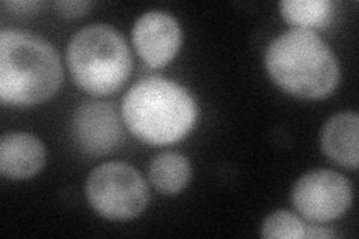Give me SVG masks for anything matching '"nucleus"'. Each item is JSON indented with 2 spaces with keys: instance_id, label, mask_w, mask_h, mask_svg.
<instances>
[{
  "instance_id": "obj_5",
  "label": "nucleus",
  "mask_w": 359,
  "mask_h": 239,
  "mask_svg": "<svg viewBox=\"0 0 359 239\" xmlns=\"http://www.w3.org/2000/svg\"><path fill=\"white\" fill-rule=\"evenodd\" d=\"M86 195L99 215L114 221L138 217L150 200L145 179L125 162H108L93 169L87 178Z\"/></svg>"
},
{
  "instance_id": "obj_3",
  "label": "nucleus",
  "mask_w": 359,
  "mask_h": 239,
  "mask_svg": "<svg viewBox=\"0 0 359 239\" xmlns=\"http://www.w3.org/2000/svg\"><path fill=\"white\" fill-rule=\"evenodd\" d=\"M63 83L60 55L30 32H0V99L11 105H36L51 99Z\"/></svg>"
},
{
  "instance_id": "obj_9",
  "label": "nucleus",
  "mask_w": 359,
  "mask_h": 239,
  "mask_svg": "<svg viewBox=\"0 0 359 239\" xmlns=\"http://www.w3.org/2000/svg\"><path fill=\"white\" fill-rule=\"evenodd\" d=\"M45 165V148L30 133L14 132L0 141V174L13 179H27L41 172Z\"/></svg>"
},
{
  "instance_id": "obj_8",
  "label": "nucleus",
  "mask_w": 359,
  "mask_h": 239,
  "mask_svg": "<svg viewBox=\"0 0 359 239\" xmlns=\"http://www.w3.org/2000/svg\"><path fill=\"white\" fill-rule=\"evenodd\" d=\"M132 41L141 59L150 67H163L182 47L183 32L171 14L150 11L135 22Z\"/></svg>"
},
{
  "instance_id": "obj_11",
  "label": "nucleus",
  "mask_w": 359,
  "mask_h": 239,
  "mask_svg": "<svg viewBox=\"0 0 359 239\" xmlns=\"http://www.w3.org/2000/svg\"><path fill=\"white\" fill-rule=\"evenodd\" d=\"M190 162L187 157L175 153L166 151L153 158L149 169V178L151 184L162 195H177L182 191L190 179Z\"/></svg>"
},
{
  "instance_id": "obj_13",
  "label": "nucleus",
  "mask_w": 359,
  "mask_h": 239,
  "mask_svg": "<svg viewBox=\"0 0 359 239\" xmlns=\"http://www.w3.org/2000/svg\"><path fill=\"white\" fill-rule=\"evenodd\" d=\"M304 233L306 224L285 210L269 214L261 227V236L266 239H301Z\"/></svg>"
},
{
  "instance_id": "obj_6",
  "label": "nucleus",
  "mask_w": 359,
  "mask_h": 239,
  "mask_svg": "<svg viewBox=\"0 0 359 239\" xmlns=\"http://www.w3.org/2000/svg\"><path fill=\"white\" fill-rule=\"evenodd\" d=\"M352 184L346 177L328 169L302 175L292 190L297 211L313 223L340 219L352 203Z\"/></svg>"
},
{
  "instance_id": "obj_4",
  "label": "nucleus",
  "mask_w": 359,
  "mask_h": 239,
  "mask_svg": "<svg viewBox=\"0 0 359 239\" xmlns=\"http://www.w3.org/2000/svg\"><path fill=\"white\" fill-rule=\"evenodd\" d=\"M75 84L95 96L118 92L132 72L126 39L114 27L93 25L76 32L66 50Z\"/></svg>"
},
{
  "instance_id": "obj_16",
  "label": "nucleus",
  "mask_w": 359,
  "mask_h": 239,
  "mask_svg": "<svg viewBox=\"0 0 359 239\" xmlns=\"http://www.w3.org/2000/svg\"><path fill=\"white\" fill-rule=\"evenodd\" d=\"M4 6L9 8L13 13H18V14H29L33 13V11L38 9L41 6L39 2H4Z\"/></svg>"
},
{
  "instance_id": "obj_7",
  "label": "nucleus",
  "mask_w": 359,
  "mask_h": 239,
  "mask_svg": "<svg viewBox=\"0 0 359 239\" xmlns=\"http://www.w3.org/2000/svg\"><path fill=\"white\" fill-rule=\"evenodd\" d=\"M72 135L76 145L88 156L100 157L114 151L123 139L116 108L105 102H84L74 112Z\"/></svg>"
},
{
  "instance_id": "obj_2",
  "label": "nucleus",
  "mask_w": 359,
  "mask_h": 239,
  "mask_svg": "<svg viewBox=\"0 0 359 239\" xmlns=\"http://www.w3.org/2000/svg\"><path fill=\"white\" fill-rule=\"evenodd\" d=\"M121 117L140 141L162 146L183 139L194 129L198 105L183 86L150 76L129 88L121 104Z\"/></svg>"
},
{
  "instance_id": "obj_14",
  "label": "nucleus",
  "mask_w": 359,
  "mask_h": 239,
  "mask_svg": "<svg viewBox=\"0 0 359 239\" xmlns=\"http://www.w3.org/2000/svg\"><path fill=\"white\" fill-rule=\"evenodd\" d=\"M54 8L57 9V13L63 17H69V18H75V17H81L86 15L88 13V9L92 8V2H81V0H63V2H55Z\"/></svg>"
},
{
  "instance_id": "obj_15",
  "label": "nucleus",
  "mask_w": 359,
  "mask_h": 239,
  "mask_svg": "<svg viewBox=\"0 0 359 239\" xmlns=\"http://www.w3.org/2000/svg\"><path fill=\"white\" fill-rule=\"evenodd\" d=\"M337 233L331 229V227H325L319 224H310L306 226V233L304 238H311V239H331L335 238Z\"/></svg>"
},
{
  "instance_id": "obj_1",
  "label": "nucleus",
  "mask_w": 359,
  "mask_h": 239,
  "mask_svg": "<svg viewBox=\"0 0 359 239\" xmlns=\"http://www.w3.org/2000/svg\"><path fill=\"white\" fill-rule=\"evenodd\" d=\"M265 66L273 81L301 99H323L340 81L335 54L316 32L290 29L269 42Z\"/></svg>"
},
{
  "instance_id": "obj_12",
  "label": "nucleus",
  "mask_w": 359,
  "mask_h": 239,
  "mask_svg": "<svg viewBox=\"0 0 359 239\" xmlns=\"http://www.w3.org/2000/svg\"><path fill=\"white\" fill-rule=\"evenodd\" d=\"M280 14L297 29H323L332 18L330 0H285L280 4Z\"/></svg>"
},
{
  "instance_id": "obj_10",
  "label": "nucleus",
  "mask_w": 359,
  "mask_h": 239,
  "mask_svg": "<svg viewBox=\"0 0 359 239\" xmlns=\"http://www.w3.org/2000/svg\"><path fill=\"white\" fill-rule=\"evenodd\" d=\"M359 117L356 112H340L323 124L320 146L334 163L356 169L359 161Z\"/></svg>"
}]
</instances>
